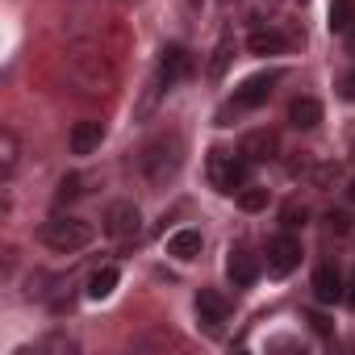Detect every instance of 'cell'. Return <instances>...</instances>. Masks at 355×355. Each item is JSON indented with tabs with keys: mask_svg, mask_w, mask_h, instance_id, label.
<instances>
[{
	"mask_svg": "<svg viewBox=\"0 0 355 355\" xmlns=\"http://www.w3.org/2000/svg\"><path fill=\"white\" fill-rule=\"evenodd\" d=\"M184 167V138L180 134H155L142 150H138V171L146 175V184L167 189Z\"/></svg>",
	"mask_w": 355,
	"mask_h": 355,
	"instance_id": "6da1fadb",
	"label": "cell"
},
{
	"mask_svg": "<svg viewBox=\"0 0 355 355\" xmlns=\"http://www.w3.org/2000/svg\"><path fill=\"white\" fill-rule=\"evenodd\" d=\"M347 42H351V46H355V30H351V34H347Z\"/></svg>",
	"mask_w": 355,
	"mask_h": 355,
	"instance_id": "4316f807",
	"label": "cell"
},
{
	"mask_svg": "<svg viewBox=\"0 0 355 355\" xmlns=\"http://www.w3.org/2000/svg\"><path fill=\"white\" fill-rule=\"evenodd\" d=\"M209 180L218 193H243L247 180H251V159L239 150H214L209 155Z\"/></svg>",
	"mask_w": 355,
	"mask_h": 355,
	"instance_id": "277c9868",
	"label": "cell"
},
{
	"mask_svg": "<svg viewBox=\"0 0 355 355\" xmlns=\"http://www.w3.org/2000/svg\"><path fill=\"white\" fill-rule=\"evenodd\" d=\"M101 142H105V121H96V117L76 121V125H71V134H67L71 155H92V150H101Z\"/></svg>",
	"mask_w": 355,
	"mask_h": 355,
	"instance_id": "ba28073f",
	"label": "cell"
},
{
	"mask_svg": "<svg viewBox=\"0 0 355 355\" xmlns=\"http://www.w3.org/2000/svg\"><path fill=\"white\" fill-rule=\"evenodd\" d=\"M297 263H301V243L293 234H276L268 243V272L272 276H288Z\"/></svg>",
	"mask_w": 355,
	"mask_h": 355,
	"instance_id": "52a82bcc",
	"label": "cell"
},
{
	"mask_svg": "<svg viewBox=\"0 0 355 355\" xmlns=\"http://www.w3.org/2000/svg\"><path fill=\"white\" fill-rule=\"evenodd\" d=\"M117 280H121L117 268H96V272L88 276V297H92V301H105V297L117 288Z\"/></svg>",
	"mask_w": 355,
	"mask_h": 355,
	"instance_id": "e0dca14e",
	"label": "cell"
},
{
	"mask_svg": "<svg viewBox=\"0 0 355 355\" xmlns=\"http://www.w3.org/2000/svg\"><path fill=\"white\" fill-rule=\"evenodd\" d=\"M243 155H247V159H272V155H276V134H268V130H255V134H247V142H243Z\"/></svg>",
	"mask_w": 355,
	"mask_h": 355,
	"instance_id": "ac0fdd59",
	"label": "cell"
},
{
	"mask_svg": "<svg viewBox=\"0 0 355 355\" xmlns=\"http://www.w3.org/2000/svg\"><path fill=\"white\" fill-rule=\"evenodd\" d=\"M189 67H193V59H189V51L184 46H163L159 51V63H155V76H150V92L142 96V113H150V105L175 84V80H180V76H189Z\"/></svg>",
	"mask_w": 355,
	"mask_h": 355,
	"instance_id": "3957f363",
	"label": "cell"
},
{
	"mask_svg": "<svg viewBox=\"0 0 355 355\" xmlns=\"http://www.w3.org/2000/svg\"><path fill=\"white\" fill-rule=\"evenodd\" d=\"M42 243L51 247V251H59V255H76V251H84L88 243H92V226L88 222H80V218H51L46 226H42Z\"/></svg>",
	"mask_w": 355,
	"mask_h": 355,
	"instance_id": "5b68a950",
	"label": "cell"
},
{
	"mask_svg": "<svg viewBox=\"0 0 355 355\" xmlns=\"http://www.w3.org/2000/svg\"><path fill=\"white\" fill-rule=\"evenodd\" d=\"M239 205H243L247 214L268 209V189H243V193H239Z\"/></svg>",
	"mask_w": 355,
	"mask_h": 355,
	"instance_id": "ffe728a7",
	"label": "cell"
},
{
	"mask_svg": "<svg viewBox=\"0 0 355 355\" xmlns=\"http://www.w3.org/2000/svg\"><path fill=\"white\" fill-rule=\"evenodd\" d=\"M313 297H318L322 305H334V301L347 297V280H343V272H338L334 263H322V268L313 272Z\"/></svg>",
	"mask_w": 355,
	"mask_h": 355,
	"instance_id": "9c48e42d",
	"label": "cell"
},
{
	"mask_svg": "<svg viewBox=\"0 0 355 355\" xmlns=\"http://www.w3.org/2000/svg\"><path fill=\"white\" fill-rule=\"evenodd\" d=\"M288 121H293L297 130H313V125L322 121V105H318L313 96H297V101L288 105Z\"/></svg>",
	"mask_w": 355,
	"mask_h": 355,
	"instance_id": "4fadbf2b",
	"label": "cell"
},
{
	"mask_svg": "<svg viewBox=\"0 0 355 355\" xmlns=\"http://www.w3.org/2000/svg\"><path fill=\"white\" fill-rule=\"evenodd\" d=\"M347 201H355V180H347Z\"/></svg>",
	"mask_w": 355,
	"mask_h": 355,
	"instance_id": "484cf974",
	"label": "cell"
},
{
	"mask_svg": "<svg viewBox=\"0 0 355 355\" xmlns=\"http://www.w3.org/2000/svg\"><path fill=\"white\" fill-rule=\"evenodd\" d=\"M330 230H338V234L351 230V218H347V214H330Z\"/></svg>",
	"mask_w": 355,
	"mask_h": 355,
	"instance_id": "603a6c76",
	"label": "cell"
},
{
	"mask_svg": "<svg viewBox=\"0 0 355 355\" xmlns=\"http://www.w3.org/2000/svg\"><path fill=\"white\" fill-rule=\"evenodd\" d=\"M338 96H343V101H355V67L338 80Z\"/></svg>",
	"mask_w": 355,
	"mask_h": 355,
	"instance_id": "7402d4cb",
	"label": "cell"
},
{
	"mask_svg": "<svg viewBox=\"0 0 355 355\" xmlns=\"http://www.w3.org/2000/svg\"><path fill=\"white\" fill-rule=\"evenodd\" d=\"M255 276H259V259H255L247 247L230 251V280H234L239 288H247V284H255Z\"/></svg>",
	"mask_w": 355,
	"mask_h": 355,
	"instance_id": "7c38bea8",
	"label": "cell"
},
{
	"mask_svg": "<svg viewBox=\"0 0 355 355\" xmlns=\"http://www.w3.org/2000/svg\"><path fill=\"white\" fill-rule=\"evenodd\" d=\"M80 197V175H67V180L59 184V193H55V201L63 205V201H76Z\"/></svg>",
	"mask_w": 355,
	"mask_h": 355,
	"instance_id": "44dd1931",
	"label": "cell"
},
{
	"mask_svg": "<svg viewBox=\"0 0 355 355\" xmlns=\"http://www.w3.org/2000/svg\"><path fill=\"white\" fill-rule=\"evenodd\" d=\"M309 322H313V330H318V334H330V322H326V318H322V313H313V318H309Z\"/></svg>",
	"mask_w": 355,
	"mask_h": 355,
	"instance_id": "cb8c5ba5",
	"label": "cell"
},
{
	"mask_svg": "<svg viewBox=\"0 0 355 355\" xmlns=\"http://www.w3.org/2000/svg\"><path fill=\"white\" fill-rule=\"evenodd\" d=\"M230 59H234V34H222V38H218V46H214V59H209V80H214V84L226 76Z\"/></svg>",
	"mask_w": 355,
	"mask_h": 355,
	"instance_id": "2e32d148",
	"label": "cell"
},
{
	"mask_svg": "<svg viewBox=\"0 0 355 355\" xmlns=\"http://www.w3.org/2000/svg\"><path fill=\"white\" fill-rule=\"evenodd\" d=\"M247 46H251V55H280V51H284V38H280L276 30H255V34L247 38Z\"/></svg>",
	"mask_w": 355,
	"mask_h": 355,
	"instance_id": "d6986e66",
	"label": "cell"
},
{
	"mask_svg": "<svg viewBox=\"0 0 355 355\" xmlns=\"http://www.w3.org/2000/svg\"><path fill=\"white\" fill-rule=\"evenodd\" d=\"M330 34H338V38H347L351 30H355V0H330Z\"/></svg>",
	"mask_w": 355,
	"mask_h": 355,
	"instance_id": "5bb4252c",
	"label": "cell"
},
{
	"mask_svg": "<svg viewBox=\"0 0 355 355\" xmlns=\"http://www.w3.org/2000/svg\"><path fill=\"white\" fill-rule=\"evenodd\" d=\"M197 318H201V326H205L209 334L222 330V322H226V301H222L218 293L201 288V293H197Z\"/></svg>",
	"mask_w": 355,
	"mask_h": 355,
	"instance_id": "30bf717a",
	"label": "cell"
},
{
	"mask_svg": "<svg viewBox=\"0 0 355 355\" xmlns=\"http://www.w3.org/2000/svg\"><path fill=\"white\" fill-rule=\"evenodd\" d=\"M347 305L355 309V276H351V284H347Z\"/></svg>",
	"mask_w": 355,
	"mask_h": 355,
	"instance_id": "d4e9b609",
	"label": "cell"
},
{
	"mask_svg": "<svg viewBox=\"0 0 355 355\" xmlns=\"http://www.w3.org/2000/svg\"><path fill=\"white\" fill-rule=\"evenodd\" d=\"M201 230H175L171 239H167V255L171 259H180V263H189V259H197L201 255Z\"/></svg>",
	"mask_w": 355,
	"mask_h": 355,
	"instance_id": "8fae6325",
	"label": "cell"
},
{
	"mask_svg": "<svg viewBox=\"0 0 355 355\" xmlns=\"http://www.w3.org/2000/svg\"><path fill=\"white\" fill-rule=\"evenodd\" d=\"M284 80V71H259V76H251L243 88H234V96L222 105V113H218V125H230V117H239V113H251V109H259V105H268V96H272V88Z\"/></svg>",
	"mask_w": 355,
	"mask_h": 355,
	"instance_id": "7a4b0ae2",
	"label": "cell"
},
{
	"mask_svg": "<svg viewBox=\"0 0 355 355\" xmlns=\"http://www.w3.org/2000/svg\"><path fill=\"white\" fill-rule=\"evenodd\" d=\"M105 234L113 239V243H138V234H142V214H138V205L134 201H113L109 205V214H105Z\"/></svg>",
	"mask_w": 355,
	"mask_h": 355,
	"instance_id": "8992f818",
	"label": "cell"
},
{
	"mask_svg": "<svg viewBox=\"0 0 355 355\" xmlns=\"http://www.w3.org/2000/svg\"><path fill=\"white\" fill-rule=\"evenodd\" d=\"M17 159H21L17 134L5 125V130H0V175H5V180H13V171H17Z\"/></svg>",
	"mask_w": 355,
	"mask_h": 355,
	"instance_id": "9a60e30c",
	"label": "cell"
}]
</instances>
